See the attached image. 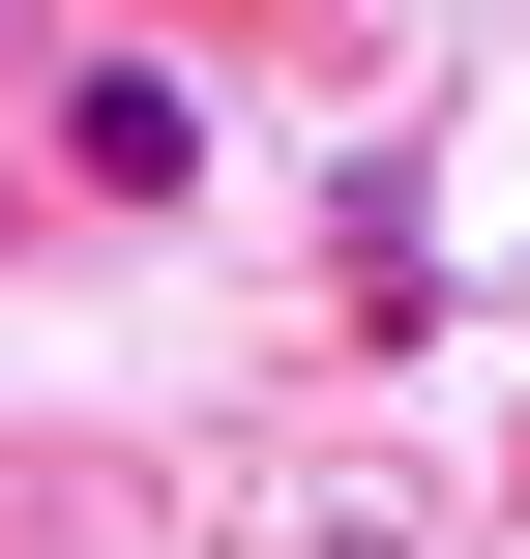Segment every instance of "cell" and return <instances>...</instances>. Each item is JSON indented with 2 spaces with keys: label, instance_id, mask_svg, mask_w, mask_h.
<instances>
[{
  "label": "cell",
  "instance_id": "obj_1",
  "mask_svg": "<svg viewBox=\"0 0 530 559\" xmlns=\"http://www.w3.org/2000/svg\"><path fill=\"white\" fill-rule=\"evenodd\" d=\"M59 177H89V206H177V177H207V88H177V59H59Z\"/></svg>",
  "mask_w": 530,
  "mask_h": 559
}]
</instances>
